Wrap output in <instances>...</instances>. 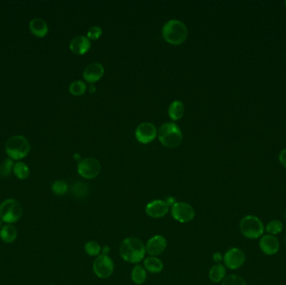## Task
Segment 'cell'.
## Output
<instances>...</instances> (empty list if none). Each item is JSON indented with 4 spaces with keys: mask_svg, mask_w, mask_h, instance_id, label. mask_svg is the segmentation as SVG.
<instances>
[{
    "mask_svg": "<svg viewBox=\"0 0 286 285\" xmlns=\"http://www.w3.org/2000/svg\"><path fill=\"white\" fill-rule=\"evenodd\" d=\"M147 271L145 269L144 267L142 265H136L135 267L132 268V274H131V278L134 284L137 285H141L144 284L147 280Z\"/></svg>",
    "mask_w": 286,
    "mask_h": 285,
    "instance_id": "cell-21",
    "label": "cell"
},
{
    "mask_svg": "<svg viewBox=\"0 0 286 285\" xmlns=\"http://www.w3.org/2000/svg\"><path fill=\"white\" fill-rule=\"evenodd\" d=\"M167 239L162 235H155L148 240L146 247V253L150 256L156 257L162 254L167 248Z\"/></svg>",
    "mask_w": 286,
    "mask_h": 285,
    "instance_id": "cell-13",
    "label": "cell"
},
{
    "mask_svg": "<svg viewBox=\"0 0 286 285\" xmlns=\"http://www.w3.org/2000/svg\"><path fill=\"white\" fill-rule=\"evenodd\" d=\"M105 70L102 64L100 63H91L87 65L83 72V77L87 82L91 84L98 81L104 75Z\"/></svg>",
    "mask_w": 286,
    "mask_h": 285,
    "instance_id": "cell-15",
    "label": "cell"
},
{
    "mask_svg": "<svg viewBox=\"0 0 286 285\" xmlns=\"http://www.w3.org/2000/svg\"><path fill=\"white\" fill-rule=\"evenodd\" d=\"M208 277L213 283L222 282L226 277L225 267L221 264L214 265L209 270Z\"/></svg>",
    "mask_w": 286,
    "mask_h": 285,
    "instance_id": "cell-20",
    "label": "cell"
},
{
    "mask_svg": "<svg viewBox=\"0 0 286 285\" xmlns=\"http://www.w3.org/2000/svg\"><path fill=\"white\" fill-rule=\"evenodd\" d=\"M101 164L93 157H88L81 160L77 166V171L81 177L86 179L96 178L101 172Z\"/></svg>",
    "mask_w": 286,
    "mask_h": 285,
    "instance_id": "cell-9",
    "label": "cell"
},
{
    "mask_svg": "<svg viewBox=\"0 0 286 285\" xmlns=\"http://www.w3.org/2000/svg\"><path fill=\"white\" fill-rule=\"evenodd\" d=\"M280 242L275 236L264 235L260 240V248L266 255H275L280 250Z\"/></svg>",
    "mask_w": 286,
    "mask_h": 285,
    "instance_id": "cell-14",
    "label": "cell"
},
{
    "mask_svg": "<svg viewBox=\"0 0 286 285\" xmlns=\"http://www.w3.org/2000/svg\"><path fill=\"white\" fill-rule=\"evenodd\" d=\"M15 163L12 159H5L3 161V163L0 165V176L3 178L9 177L11 174L12 171L14 170Z\"/></svg>",
    "mask_w": 286,
    "mask_h": 285,
    "instance_id": "cell-29",
    "label": "cell"
},
{
    "mask_svg": "<svg viewBox=\"0 0 286 285\" xmlns=\"http://www.w3.org/2000/svg\"><path fill=\"white\" fill-rule=\"evenodd\" d=\"M5 151L12 160L21 161L29 154L30 144L26 137L16 135L10 137L6 142Z\"/></svg>",
    "mask_w": 286,
    "mask_h": 285,
    "instance_id": "cell-3",
    "label": "cell"
},
{
    "mask_svg": "<svg viewBox=\"0 0 286 285\" xmlns=\"http://www.w3.org/2000/svg\"><path fill=\"white\" fill-rule=\"evenodd\" d=\"M69 90L73 96H82L87 90V84L81 81H75L69 84Z\"/></svg>",
    "mask_w": 286,
    "mask_h": 285,
    "instance_id": "cell-24",
    "label": "cell"
},
{
    "mask_svg": "<svg viewBox=\"0 0 286 285\" xmlns=\"http://www.w3.org/2000/svg\"><path fill=\"white\" fill-rule=\"evenodd\" d=\"M171 214L174 220L181 224H186L194 219L195 217V210L190 204L182 202H176L172 206Z\"/></svg>",
    "mask_w": 286,
    "mask_h": 285,
    "instance_id": "cell-7",
    "label": "cell"
},
{
    "mask_svg": "<svg viewBox=\"0 0 286 285\" xmlns=\"http://www.w3.org/2000/svg\"><path fill=\"white\" fill-rule=\"evenodd\" d=\"M143 267L151 274H159L164 268V265L157 257L149 256L144 259Z\"/></svg>",
    "mask_w": 286,
    "mask_h": 285,
    "instance_id": "cell-18",
    "label": "cell"
},
{
    "mask_svg": "<svg viewBox=\"0 0 286 285\" xmlns=\"http://www.w3.org/2000/svg\"><path fill=\"white\" fill-rule=\"evenodd\" d=\"M90 92H91V93H93V92H95V86H94V85H90Z\"/></svg>",
    "mask_w": 286,
    "mask_h": 285,
    "instance_id": "cell-36",
    "label": "cell"
},
{
    "mask_svg": "<svg viewBox=\"0 0 286 285\" xmlns=\"http://www.w3.org/2000/svg\"><path fill=\"white\" fill-rule=\"evenodd\" d=\"M68 184L63 180H57L55 181V183H53L52 192L55 193V195L57 196H63L68 191Z\"/></svg>",
    "mask_w": 286,
    "mask_h": 285,
    "instance_id": "cell-28",
    "label": "cell"
},
{
    "mask_svg": "<svg viewBox=\"0 0 286 285\" xmlns=\"http://www.w3.org/2000/svg\"></svg>",
    "mask_w": 286,
    "mask_h": 285,
    "instance_id": "cell-40",
    "label": "cell"
},
{
    "mask_svg": "<svg viewBox=\"0 0 286 285\" xmlns=\"http://www.w3.org/2000/svg\"><path fill=\"white\" fill-rule=\"evenodd\" d=\"M85 251L89 256L98 257L101 252V245L99 244L97 242H87L85 244Z\"/></svg>",
    "mask_w": 286,
    "mask_h": 285,
    "instance_id": "cell-25",
    "label": "cell"
},
{
    "mask_svg": "<svg viewBox=\"0 0 286 285\" xmlns=\"http://www.w3.org/2000/svg\"><path fill=\"white\" fill-rule=\"evenodd\" d=\"M146 247L140 239L134 237L127 238L120 247V254L125 261L131 264L142 262L146 254Z\"/></svg>",
    "mask_w": 286,
    "mask_h": 285,
    "instance_id": "cell-1",
    "label": "cell"
},
{
    "mask_svg": "<svg viewBox=\"0 0 286 285\" xmlns=\"http://www.w3.org/2000/svg\"><path fill=\"white\" fill-rule=\"evenodd\" d=\"M23 214L21 204L13 198L6 199L0 204V219L7 224H15Z\"/></svg>",
    "mask_w": 286,
    "mask_h": 285,
    "instance_id": "cell-6",
    "label": "cell"
},
{
    "mask_svg": "<svg viewBox=\"0 0 286 285\" xmlns=\"http://www.w3.org/2000/svg\"><path fill=\"white\" fill-rule=\"evenodd\" d=\"M157 131L156 126L150 122H143L136 127V138L139 142L148 144L154 142L156 137Z\"/></svg>",
    "mask_w": 286,
    "mask_h": 285,
    "instance_id": "cell-11",
    "label": "cell"
},
{
    "mask_svg": "<svg viewBox=\"0 0 286 285\" xmlns=\"http://www.w3.org/2000/svg\"><path fill=\"white\" fill-rule=\"evenodd\" d=\"M285 4H286V2H285Z\"/></svg>",
    "mask_w": 286,
    "mask_h": 285,
    "instance_id": "cell-39",
    "label": "cell"
},
{
    "mask_svg": "<svg viewBox=\"0 0 286 285\" xmlns=\"http://www.w3.org/2000/svg\"><path fill=\"white\" fill-rule=\"evenodd\" d=\"M145 212L152 218H162L169 212V205L163 200H154L147 204Z\"/></svg>",
    "mask_w": 286,
    "mask_h": 285,
    "instance_id": "cell-12",
    "label": "cell"
},
{
    "mask_svg": "<svg viewBox=\"0 0 286 285\" xmlns=\"http://www.w3.org/2000/svg\"><path fill=\"white\" fill-rule=\"evenodd\" d=\"M3 227V221L0 219V229Z\"/></svg>",
    "mask_w": 286,
    "mask_h": 285,
    "instance_id": "cell-37",
    "label": "cell"
},
{
    "mask_svg": "<svg viewBox=\"0 0 286 285\" xmlns=\"http://www.w3.org/2000/svg\"><path fill=\"white\" fill-rule=\"evenodd\" d=\"M109 251H110V248L107 247V246H106V247H103V249H102V252H103L102 254H105V255H108Z\"/></svg>",
    "mask_w": 286,
    "mask_h": 285,
    "instance_id": "cell-34",
    "label": "cell"
},
{
    "mask_svg": "<svg viewBox=\"0 0 286 285\" xmlns=\"http://www.w3.org/2000/svg\"><path fill=\"white\" fill-rule=\"evenodd\" d=\"M184 114V105L180 101H174L168 109V115L171 119L177 121L181 119Z\"/></svg>",
    "mask_w": 286,
    "mask_h": 285,
    "instance_id": "cell-22",
    "label": "cell"
},
{
    "mask_svg": "<svg viewBox=\"0 0 286 285\" xmlns=\"http://www.w3.org/2000/svg\"><path fill=\"white\" fill-rule=\"evenodd\" d=\"M158 139L168 148H175L181 144L182 133L178 125L174 122L165 123L159 128Z\"/></svg>",
    "mask_w": 286,
    "mask_h": 285,
    "instance_id": "cell-4",
    "label": "cell"
},
{
    "mask_svg": "<svg viewBox=\"0 0 286 285\" xmlns=\"http://www.w3.org/2000/svg\"><path fill=\"white\" fill-rule=\"evenodd\" d=\"M13 172L16 176V178H19L20 180H25L29 178V173H30L28 165L21 161L15 163Z\"/></svg>",
    "mask_w": 286,
    "mask_h": 285,
    "instance_id": "cell-23",
    "label": "cell"
},
{
    "mask_svg": "<svg viewBox=\"0 0 286 285\" xmlns=\"http://www.w3.org/2000/svg\"><path fill=\"white\" fill-rule=\"evenodd\" d=\"M29 30L33 35L39 38H43L49 32V27L43 19L35 18L29 22Z\"/></svg>",
    "mask_w": 286,
    "mask_h": 285,
    "instance_id": "cell-17",
    "label": "cell"
},
{
    "mask_svg": "<svg viewBox=\"0 0 286 285\" xmlns=\"http://www.w3.org/2000/svg\"><path fill=\"white\" fill-rule=\"evenodd\" d=\"M101 35H102V29L99 26L91 27L87 31V38L90 41L98 40L101 37Z\"/></svg>",
    "mask_w": 286,
    "mask_h": 285,
    "instance_id": "cell-31",
    "label": "cell"
},
{
    "mask_svg": "<svg viewBox=\"0 0 286 285\" xmlns=\"http://www.w3.org/2000/svg\"><path fill=\"white\" fill-rule=\"evenodd\" d=\"M213 259H214V262L216 263V264H220V262L223 259V257L222 256L221 253L216 252L213 255Z\"/></svg>",
    "mask_w": 286,
    "mask_h": 285,
    "instance_id": "cell-33",
    "label": "cell"
},
{
    "mask_svg": "<svg viewBox=\"0 0 286 285\" xmlns=\"http://www.w3.org/2000/svg\"><path fill=\"white\" fill-rule=\"evenodd\" d=\"M114 268L112 259L105 254H100L93 264V271L95 275L103 280L112 275Z\"/></svg>",
    "mask_w": 286,
    "mask_h": 285,
    "instance_id": "cell-8",
    "label": "cell"
},
{
    "mask_svg": "<svg viewBox=\"0 0 286 285\" xmlns=\"http://www.w3.org/2000/svg\"><path fill=\"white\" fill-rule=\"evenodd\" d=\"M222 285H247L245 280L237 274H230L222 280Z\"/></svg>",
    "mask_w": 286,
    "mask_h": 285,
    "instance_id": "cell-30",
    "label": "cell"
},
{
    "mask_svg": "<svg viewBox=\"0 0 286 285\" xmlns=\"http://www.w3.org/2000/svg\"><path fill=\"white\" fill-rule=\"evenodd\" d=\"M241 233L249 239H257L263 235L264 227L260 218L254 215L243 217L240 224Z\"/></svg>",
    "mask_w": 286,
    "mask_h": 285,
    "instance_id": "cell-5",
    "label": "cell"
},
{
    "mask_svg": "<svg viewBox=\"0 0 286 285\" xmlns=\"http://www.w3.org/2000/svg\"><path fill=\"white\" fill-rule=\"evenodd\" d=\"M279 160L281 162V164H282L285 167H286V149L283 150V151H281V153H280Z\"/></svg>",
    "mask_w": 286,
    "mask_h": 285,
    "instance_id": "cell-32",
    "label": "cell"
},
{
    "mask_svg": "<svg viewBox=\"0 0 286 285\" xmlns=\"http://www.w3.org/2000/svg\"><path fill=\"white\" fill-rule=\"evenodd\" d=\"M74 158H75V160L76 161H80L81 162V156L79 154H75L74 156Z\"/></svg>",
    "mask_w": 286,
    "mask_h": 285,
    "instance_id": "cell-35",
    "label": "cell"
},
{
    "mask_svg": "<svg viewBox=\"0 0 286 285\" xmlns=\"http://www.w3.org/2000/svg\"><path fill=\"white\" fill-rule=\"evenodd\" d=\"M283 228V224L281 221L272 220V221L269 222V224H267L265 230L266 232L269 233L270 235L275 236L281 233Z\"/></svg>",
    "mask_w": 286,
    "mask_h": 285,
    "instance_id": "cell-27",
    "label": "cell"
},
{
    "mask_svg": "<svg viewBox=\"0 0 286 285\" xmlns=\"http://www.w3.org/2000/svg\"><path fill=\"white\" fill-rule=\"evenodd\" d=\"M90 40L83 35L76 36L69 43V49L75 55H84L90 50Z\"/></svg>",
    "mask_w": 286,
    "mask_h": 285,
    "instance_id": "cell-16",
    "label": "cell"
},
{
    "mask_svg": "<svg viewBox=\"0 0 286 285\" xmlns=\"http://www.w3.org/2000/svg\"><path fill=\"white\" fill-rule=\"evenodd\" d=\"M222 260L227 268L234 270L243 266L245 262V254L240 248L232 247L226 252Z\"/></svg>",
    "mask_w": 286,
    "mask_h": 285,
    "instance_id": "cell-10",
    "label": "cell"
},
{
    "mask_svg": "<svg viewBox=\"0 0 286 285\" xmlns=\"http://www.w3.org/2000/svg\"><path fill=\"white\" fill-rule=\"evenodd\" d=\"M16 227L12 224H6L0 229V239L6 244H11L17 239Z\"/></svg>",
    "mask_w": 286,
    "mask_h": 285,
    "instance_id": "cell-19",
    "label": "cell"
},
{
    "mask_svg": "<svg viewBox=\"0 0 286 285\" xmlns=\"http://www.w3.org/2000/svg\"><path fill=\"white\" fill-rule=\"evenodd\" d=\"M188 27L182 21L171 20L162 28V37L171 44H181L188 38Z\"/></svg>",
    "mask_w": 286,
    "mask_h": 285,
    "instance_id": "cell-2",
    "label": "cell"
},
{
    "mask_svg": "<svg viewBox=\"0 0 286 285\" xmlns=\"http://www.w3.org/2000/svg\"><path fill=\"white\" fill-rule=\"evenodd\" d=\"M285 218H286V213H285Z\"/></svg>",
    "mask_w": 286,
    "mask_h": 285,
    "instance_id": "cell-38",
    "label": "cell"
},
{
    "mask_svg": "<svg viewBox=\"0 0 286 285\" xmlns=\"http://www.w3.org/2000/svg\"><path fill=\"white\" fill-rule=\"evenodd\" d=\"M88 191H89V188H88L87 184L81 183V182L74 184L72 187L73 194L78 198H85L88 194Z\"/></svg>",
    "mask_w": 286,
    "mask_h": 285,
    "instance_id": "cell-26",
    "label": "cell"
}]
</instances>
